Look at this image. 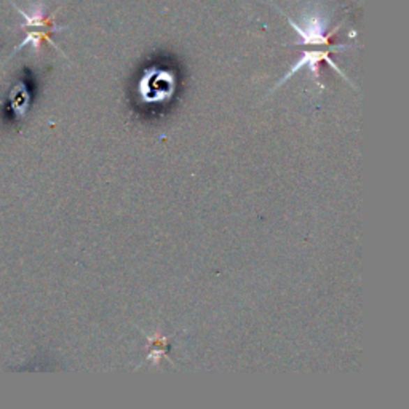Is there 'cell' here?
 <instances>
[{"instance_id": "cell-5", "label": "cell", "mask_w": 409, "mask_h": 409, "mask_svg": "<svg viewBox=\"0 0 409 409\" xmlns=\"http://www.w3.org/2000/svg\"><path fill=\"white\" fill-rule=\"evenodd\" d=\"M142 333V331H141ZM146 339L149 341V347H151V353L147 355V360H151L156 366H158L160 362L163 360L165 357L168 358V341L171 339L173 336H160V334H146Z\"/></svg>"}, {"instance_id": "cell-4", "label": "cell", "mask_w": 409, "mask_h": 409, "mask_svg": "<svg viewBox=\"0 0 409 409\" xmlns=\"http://www.w3.org/2000/svg\"><path fill=\"white\" fill-rule=\"evenodd\" d=\"M13 5V8L18 12L21 16H23L24 21L20 24V29H26V27H47V29L53 31V32H59L68 29V26H57L54 24V16H57L58 12H54L52 16H45V12H43V5L38 3L36 7H32L31 13H26L24 10H21L18 5H16L13 0H10Z\"/></svg>"}, {"instance_id": "cell-2", "label": "cell", "mask_w": 409, "mask_h": 409, "mask_svg": "<svg viewBox=\"0 0 409 409\" xmlns=\"http://www.w3.org/2000/svg\"><path fill=\"white\" fill-rule=\"evenodd\" d=\"M275 8H277L280 13H283L277 7V5H275ZM285 18H286V21H288L292 29L296 31V34L301 37V40L297 42L299 45H329L331 47V37H333L334 32L339 31V27H341V24H339L334 29V32H329L328 34V32H326V29H328V20H325L318 15L308 16V18L304 20L302 26L295 23V21H292L290 16L285 15Z\"/></svg>"}, {"instance_id": "cell-1", "label": "cell", "mask_w": 409, "mask_h": 409, "mask_svg": "<svg viewBox=\"0 0 409 409\" xmlns=\"http://www.w3.org/2000/svg\"><path fill=\"white\" fill-rule=\"evenodd\" d=\"M350 48V45H334V47H329L328 50H325V52H320V50H315V52H304L302 53V57L299 58V61H297L296 64H292L291 66V69L288 70V74H286L283 79H281L277 85L274 87V90L272 91H275V90H278V88L285 84L286 80H290L292 75L295 74H297L299 73V70L302 69V68H307L308 70H311L312 73V75H313V79H315V82H317V84L323 88V84L322 82H320V63H322V61H325L326 64L329 66V68H333L337 74H339L342 79H345L347 82H349L350 84V80L347 79V75L342 73V70L337 68V64L334 63L333 59H331L329 57H331V53H336V52H342V50H349Z\"/></svg>"}, {"instance_id": "cell-6", "label": "cell", "mask_w": 409, "mask_h": 409, "mask_svg": "<svg viewBox=\"0 0 409 409\" xmlns=\"http://www.w3.org/2000/svg\"><path fill=\"white\" fill-rule=\"evenodd\" d=\"M43 40H47V42L50 43V45H52V47H54V48H57V50H58V52H61V50L58 48V45H57V43H54V42L52 40V38H50V36H48V32H29V34H27V36H26V38H24V40H23V42H21L18 47H16V48H15V52H13V54H15V53H18V52H20V50H23V48H24V47H27V45H31L32 48H34V50H36V52H38V50H40V45H42V42H43ZM61 53H63V52H61Z\"/></svg>"}, {"instance_id": "cell-3", "label": "cell", "mask_w": 409, "mask_h": 409, "mask_svg": "<svg viewBox=\"0 0 409 409\" xmlns=\"http://www.w3.org/2000/svg\"><path fill=\"white\" fill-rule=\"evenodd\" d=\"M142 96L151 103H158L163 99H168L174 91V79L168 73H154L152 75H146L142 87Z\"/></svg>"}]
</instances>
